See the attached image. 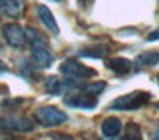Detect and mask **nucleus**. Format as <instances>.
Returning a JSON list of instances; mask_svg holds the SVG:
<instances>
[{"label": "nucleus", "instance_id": "1", "mask_svg": "<svg viewBox=\"0 0 159 140\" xmlns=\"http://www.w3.org/2000/svg\"><path fill=\"white\" fill-rule=\"evenodd\" d=\"M149 99H151V93H149V92H131V93H126V95L112 100L111 104H109V109H118V111H133V109L142 107Z\"/></svg>", "mask_w": 159, "mask_h": 140}, {"label": "nucleus", "instance_id": "2", "mask_svg": "<svg viewBox=\"0 0 159 140\" xmlns=\"http://www.w3.org/2000/svg\"><path fill=\"white\" fill-rule=\"evenodd\" d=\"M59 69L64 76L73 78V80H85V78L95 76V69L88 68V66H83L76 59H66L62 64H61Z\"/></svg>", "mask_w": 159, "mask_h": 140}, {"label": "nucleus", "instance_id": "3", "mask_svg": "<svg viewBox=\"0 0 159 140\" xmlns=\"http://www.w3.org/2000/svg\"><path fill=\"white\" fill-rule=\"evenodd\" d=\"M35 116L43 126H56V124H61L68 120L66 112H62L61 109L54 107V106H42V107H38Z\"/></svg>", "mask_w": 159, "mask_h": 140}, {"label": "nucleus", "instance_id": "4", "mask_svg": "<svg viewBox=\"0 0 159 140\" xmlns=\"http://www.w3.org/2000/svg\"><path fill=\"white\" fill-rule=\"evenodd\" d=\"M31 54H33V61H35L40 68H48L52 64V61H54V56H52V52L47 48L43 38L35 42V43H31Z\"/></svg>", "mask_w": 159, "mask_h": 140}, {"label": "nucleus", "instance_id": "5", "mask_svg": "<svg viewBox=\"0 0 159 140\" xmlns=\"http://www.w3.org/2000/svg\"><path fill=\"white\" fill-rule=\"evenodd\" d=\"M0 128L14 130V132H30L33 130V124L26 118L19 116H0Z\"/></svg>", "mask_w": 159, "mask_h": 140}, {"label": "nucleus", "instance_id": "6", "mask_svg": "<svg viewBox=\"0 0 159 140\" xmlns=\"http://www.w3.org/2000/svg\"><path fill=\"white\" fill-rule=\"evenodd\" d=\"M4 36L9 42V45H12V47H23L24 42H26V33L23 31L19 24H14V23L4 26Z\"/></svg>", "mask_w": 159, "mask_h": 140}, {"label": "nucleus", "instance_id": "7", "mask_svg": "<svg viewBox=\"0 0 159 140\" xmlns=\"http://www.w3.org/2000/svg\"><path fill=\"white\" fill-rule=\"evenodd\" d=\"M64 102L68 106L85 107V109H92L97 106V99L93 95H88V93H83V95H68L64 99Z\"/></svg>", "mask_w": 159, "mask_h": 140}, {"label": "nucleus", "instance_id": "8", "mask_svg": "<svg viewBox=\"0 0 159 140\" xmlns=\"http://www.w3.org/2000/svg\"><path fill=\"white\" fill-rule=\"evenodd\" d=\"M36 12H38V17H40V21L43 23V26L48 29L50 33H59V26H57V23H56V17H54V14L50 12V9L48 7H45V5H38L36 7Z\"/></svg>", "mask_w": 159, "mask_h": 140}, {"label": "nucleus", "instance_id": "9", "mask_svg": "<svg viewBox=\"0 0 159 140\" xmlns=\"http://www.w3.org/2000/svg\"><path fill=\"white\" fill-rule=\"evenodd\" d=\"M100 130H102V133L106 137H111L112 138V137L119 135V132H121V121L118 118H107V120L102 121Z\"/></svg>", "mask_w": 159, "mask_h": 140}, {"label": "nucleus", "instance_id": "10", "mask_svg": "<svg viewBox=\"0 0 159 140\" xmlns=\"http://www.w3.org/2000/svg\"><path fill=\"white\" fill-rule=\"evenodd\" d=\"M107 64H109V68L114 73H118V75H126L131 69V62L128 59H125V57H112Z\"/></svg>", "mask_w": 159, "mask_h": 140}, {"label": "nucleus", "instance_id": "11", "mask_svg": "<svg viewBox=\"0 0 159 140\" xmlns=\"http://www.w3.org/2000/svg\"><path fill=\"white\" fill-rule=\"evenodd\" d=\"M4 11H5V14L11 16V17L21 16V11H23L21 0H4Z\"/></svg>", "mask_w": 159, "mask_h": 140}, {"label": "nucleus", "instance_id": "12", "mask_svg": "<svg viewBox=\"0 0 159 140\" xmlns=\"http://www.w3.org/2000/svg\"><path fill=\"white\" fill-rule=\"evenodd\" d=\"M137 62L139 64H143V66H154L159 62V52H143L137 57Z\"/></svg>", "mask_w": 159, "mask_h": 140}, {"label": "nucleus", "instance_id": "13", "mask_svg": "<svg viewBox=\"0 0 159 140\" xmlns=\"http://www.w3.org/2000/svg\"><path fill=\"white\" fill-rule=\"evenodd\" d=\"M45 88H47L48 93H61V90L64 88V83L56 76H48L45 80Z\"/></svg>", "mask_w": 159, "mask_h": 140}, {"label": "nucleus", "instance_id": "14", "mask_svg": "<svg viewBox=\"0 0 159 140\" xmlns=\"http://www.w3.org/2000/svg\"><path fill=\"white\" fill-rule=\"evenodd\" d=\"M106 52H107V48H106V47H102V45H97V47H90V48H83V50H80V56L100 59V57H104V54H106Z\"/></svg>", "mask_w": 159, "mask_h": 140}, {"label": "nucleus", "instance_id": "15", "mask_svg": "<svg viewBox=\"0 0 159 140\" xmlns=\"http://www.w3.org/2000/svg\"><path fill=\"white\" fill-rule=\"evenodd\" d=\"M104 88H106V83H104V81H97V83H92V85H83L80 90H83V93H88V95L97 97Z\"/></svg>", "mask_w": 159, "mask_h": 140}, {"label": "nucleus", "instance_id": "16", "mask_svg": "<svg viewBox=\"0 0 159 140\" xmlns=\"http://www.w3.org/2000/svg\"><path fill=\"white\" fill-rule=\"evenodd\" d=\"M128 135H126V140H142L140 138V128L137 126L135 123L128 124Z\"/></svg>", "mask_w": 159, "mask_h": 140}, {"label": "nucleus", "instance_id": "17", "mask_svg": "<svg viewBox=\"0 0 159 140\" xmlns=\"http://www.w3.org/2000/svg\"><path fill=\"white\" fill-rule=\"evenodd\" d=\"M147 38H149V42H152V40H157V38H159V28L156 29V31H152L151 35L147 36Z\"/></svg>", "mask_w": 159, "mask_h": 140}, {"label": "nucleus", "instance_id": "18", "mask_svg": "<svg viewBox=\"0 0 159 140\" xmlns=\"http://www.w3.org/2000/svg\"><path fill=\"white\" fill-rule=\"evenodd\" d=\"M54 140H71L69 137H61V135H54Z\"/></svg>", "mask_w": 159, "mask_h": 140}, {"label": "nucleus", "instance_id": "19", "mask_svg": "<svg viewBox=\"0 0 159 140\" xmlns=\"http://www.w3.org/2000/svg\"><path fill=\"white\" fill-rule=\"evenodd\" d=\"M5 71H7V66L4 62H0V73H5Z\"/></svg>", "mask_w": 159, "mask_h": 140}, {"label": "nucleus", "instance_id": "20", "mask_svg": "<svg viewBox=\"0 0 159 140\" xmlns=\"http://www.w3.org/2000/svg\"><path fill=\"white\" fill-rule=\"evenodd\" d=\"M4 7V0H0V9Z\"/></svg>", "mask_w": 159, "mask_h": 140}, {"label": "nucleus", "instance_id": "21", "mask_svg": "<svg viewBox=\"0 0 159 140\" xmlns=\"http://www.w3.org/2000/svg\"><path fill=\"white\" fill-rule=\"evenodd\" d=\"M154 140H159V135H156V137H154Z\"/></svg>", "mask_w": 159, "mask_h": 140}, {"label": "nucleus", "instance_id": "22", "mask_svg": "<svg viewBox=\"0 0 159 140\" xmlns=\"http://www.w3.org/2000/svg\"><path fill=\"white\" fill-rule=\"evenodd\" d=\"M157 83H159V76H157Z\"/></svg>", "mask_w": 159, "mask_h": 140}, {"label": "nucleus", "instance_id": "23", "mask_svg": "<svg viewBox=\"0 0 159 140\" xmlns=\"http://www.w3.org/2000/svg\"><path fill=\"white\" fill-rule=\"evenodd\" d=\"M0 50H2V45H0Z\"/></svg>", "mask_w": 159, "mask_h": 140}, {"label": "nucleus", "instance_id": "24", "mask_svg": "<svg viewBox=\"0 0 159 140\" xmlns=\"http://www.w3.org/2000/svg\"><path fill=\"white\" fill-rule=\"evenodd\" d=\"M157 123H159V121H157Z\"/></svg>", "mask_w": 159, "mask_h": 140}]
</instances>
